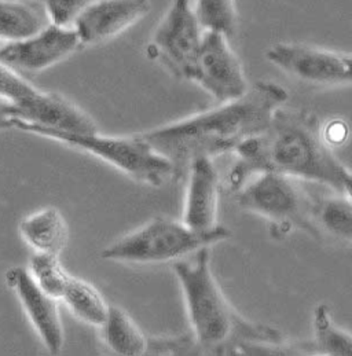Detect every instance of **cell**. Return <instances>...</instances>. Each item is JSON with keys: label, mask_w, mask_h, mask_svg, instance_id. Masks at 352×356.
I'll use <instances>...</instances> for the list:
<instances>
[{"label": "cell", "mask_w": 352, "mask_h": 356, "mask_svg": "<svg viewBox=\"0 0 352 356\" xmlns=\"http://www.w3.org/2000/svg\"><path fill=\"white\" fill-rule=\"evenodd\" d=\"M51 24L72 26L76 18L94 0H42Z\"/></svg>", "instance_id": "24"}, {"label": "cell", "mask_w": 352, "mask_h": 356, "mask_svg": "<svg viewBox=\"0 0 352 356\" xmlns=\"http://www.w3.org/2000/svg\"><path fill=\"white\" fill-rule=\"evenodd\" d=\"M266 58L294 80L312 87H339L351 83V56L300 43H277Z\"/></svg>", "instance_id": "8"}, {"label": "cell", "mask_w": 352, "mask_h": 356, "mask_svg": "<svg viewBox=\"0 0 352 356\" xmlns=\"http://www.w3.org/2000/svg\"><path fill=\"white\" fill-rule=\"evenodd\" d=\"M288 97L282 86L257 81L234 101L141 135L173 164V179H180L194 157L212 159L234 152L243 140L263 132L273 113L284 106Z\"/></svg>", "instance_id": "2"}, {"label": "cell", "mask_w": 352, "mask_h": 356, "mask_svg": "<svg viewBox=\"0 0 352 356\" xmlns=\"http://www.w3.org/2000/svg\"><path fill=\"white\" fill-rule=\"evenodd\" d=\"M29 274L42 291L59 300L70 277L59 261V256L36 252L29 260Z\"/></svg>", "instance_id": "21"}, {"label": "cell", "mask_w": 352, "mask_h": 356, "mask_svg": "<svg viewBox=\"0 0 352 356\" xmlns=\"http://www.w3.org/2000/svg\"><path fill=\"white\" fill-rule=\"evenodd\" d=\"M322 135L325 142L332 147V146H339L342 145L349 135V127L343 120H335L329 121V124L322 128Z\"/></svg>", "instance_id": "25"}, {"label": "cell", "mask_w": 352, "mask_h": 356, "mask_svg": "<svg viewBox=\"0 0 352 356\" xmlns=\"http://www.w3.org/2000/svg\"><path fill=\"white\" fill-rule=\"evenodd\" d=\"M8 102L0 99V131L13 128L11 118L8 116Z\"/></svg>", "instance_id": "26"}, {"label": "cell", "mask_w": 352, "mask_h": 356, "mask_svg": "<svg viewBox=\"0 0 352 356\" xmlns=\"http://www.w3.org/2000/svg\"><path fill=\"white\" fill-rule=\"evenodd\" d=\"M186 172L189 183L182 222L193 230L211 232L219 226V177L212 159L194 157Z\"/></svg>", "instance_id": "14"}, {"label": "cell", "mask_w": 352, "mask_h": 356, "mask_svg": "<svg viewBox=\"0 0 352 356\" xmlns=\"http://www.w3.org/2000/svg\"><path fill=\"white\" fill-rule=\"evenodd\" d=\"M198 22L205 31H216L229 39L238 26L235 0H195L193 7Z\"/></svg>", "instance_id": "22"}, {"label": "cell", "mask_w": 352, "mask_h": 356, "mask_svg": "<svg viewBox=\"0 0 352 356\" xmlns=\"http://www.w3.org/2000/svg\"><path fill=\"white\" fill-rule=\"evenodd\" d=\"M225 226L211 232H198L168 218H154L134 233L120 238L101 253L112 261L134 264H159L191 256L202 248H211L232 237Z\"/></svg>", "instance_id": "5"}, {"label": "cell", "mask_w": 352, "mask_h": 356, "mask_svg": "<svg viewBox=\"0 0 352 356\" xmlns=\"http://www.w3.org/2000/svg\"><path fill=\"white\" fill-rule=\"evenodd\" d=\"M150 0H94L73 22L83 47L112 40L149 14Z\"/></svg>", "instance_id": "11"}, {"label": "cell", "mask_w": 352, "mask_h": 356, "mask_svg": "<svg viewBox=\"0 0 352 356\" xmlns=\"http://www.w3.org/2000/svg\"><path fill=\"white\" fill-rule=\"evenodd\" d=\"M190 81L198 84L221 104L234 101L249 88L229 38L216 31H204Z\"/></svg>", "instance_id": "9"}, {"label": "cell", "mask_w": 352, "mask_h": 356, "mask_svg": "<svg viewBox=\"0 0 352 356\" xmlns=\"http://www.w3.org/2000/svg\"><path fill=\"white\" fill-rule=\"evenodd\" d=\"M61 300L81 322L99 327L106 319L109 304L90 282L70 277Z\"/></svg>", "instance_id": "17"}, {"label": "cell", "mask_w": 352, "mask_h": 356, "mask_svg": "<svg viewBox=\"0 0 352 356\" xmlns=\"http://www.w3.org/2000/svg\"><path fill=\"white\" fill-rule=\"evenodd\" d=\"M6 284L19 298L29 321L51 354H58L65 336L57 298L47 295L33 281L28 268L13 267L6 273Z\"/></svg>", "instance_id": "12"}, {"label": "cell", "mask_w": 352, "mask_h": 356, "mask_svg": "<svg viewBox=\"0 0 352 356\" xmlns=\"http://www.w3.org/2000/svg\"><path fill=\"white\" fill-rule=\"evenodd\" d=\"M81 47L73 26L49 24L26 39L0 46V62L17 72L36 73L69 58Z\"/></svg>", "instance_id": "10"}, {"label": "cell", "mask_w": 352, "mask_h": 356, "mask_svg": "<svg viewBox=\"0 0 352 356\" xmlns=\"http://www.w3.org/2000/svg\"><path fill=\"white\" fill-rule=\"evenodd\" d=\"M209 248L176 260V278L184 297L193 336L202 355H234L239 343L284 344L281 330L246 321L223 295L211 271Z\"/></svg>", "instance_id": "3"}, {"label": "cell", "mask_w": 352, "mask_h": 356, "mask_svg": "<svg viewBox=\"0 0 352 356\" xmlns=\"http://www.w3.org/2000/svg\"><path fill=\"white\" fill-rule=\"evenodd\" d=\"M8 116L39 127L66 132H97V125L83 109L57 92L38 90L35 95L8 105Z\"/></svg>", "instance_id": "13"}, {"label": "cell", "mask_w": 352, "mask_h": 356, "mask_svg": "<svg viewBox=\"0 0 352 356\" xmlns=\"http://www.w3.org/2000/svg\"><path fill=\"white\" fill-rule=\"evenodd\" d=\"M19 233L35 252L59 256L69 238V229L57 208L49 207L21 220Z\"/></svg>", "instance_id": "15"}, {"label": "cell", "mask_w": 352, "mask_h": 356, "mask_svg": "<svg viewBox=\"0 0 352 356\" xmlns=\"http://www.w3.org/2000/svg\"><path fill=\"white\" fill-rule=\"evenodd\" d=\"M99 327L101 339L112 353L122 356L146 355L147 337L124 309L109 305L106 319Z\"/></svg>", "instance_id": "16"}, {"label": "cell", "mask_w": 352, "mask_h": 356, "mask_svg": "<svg viewBox=\"0 0 352 356\" xmlns=\"http://www.w3.org/2000/svg\"><path fill=\"white\" fill-rule=\"evenodd\" d=\"M38 92L17 70L0 62V99L8 104H19Z\"/></svg>", "instance_id": "23"}, {"label": "cell", "mask_w": 352, "mask_h": 356, "mask_svg": "<svg viewBox=\"0 0 352 356\" xmlns=\"http://www.w3.org/2000/svg\"><path fill=\"white\" fill-rule=\"evenodd\" d=\"M235 193L242 209L270 220L275 232L287 234L294 227L315 239L321 238L312 216L314 201L296 184L294 178L260 172L248 179Z\"/></svg>", "instance_id": "6"}, {"label": "cell", "mask_w": 352, "mask_h": 356, "mask_svg": "<svg viewBox=\"0 0 352 356\" xmlns=\"http://www.w3.org/2000/svg\"><path fill=\"white\" fill-rule=\"evenodd\" d=\"M45 26L32 6L18 0H0V40L6 43L22 40Z\"/></svg>", "instance_id": "19"}, {"label": "cell", "mask_w": 352, "mask_h": 356, "mask_svg": "<svg viewBox=\"0 0 352 356\" xmlns=\"http://www.w3.org/2000/svg\"><path fill=\"white\" fill-rule=\"evenodd\" d=\"M204 31L190 0H173L152 35L147 56L159 60L176 79L191 80Z\"/></svg>", "instance_id": "7"}, {"label": "cell", "mask_w": 352, "mask_h": 356, "mask_svg": "<svg viewBox=\"0 0 352 356\" xmlns=\"http://www.w3.org/2000/svg\"><path fill=\"white\" fill-rule=\"evenodd\" d=\"M314 350L317 355L350 356L352 337L335 325L326 305H318L312 318Z\"/></svg>", "instance_id": "20"}, {"label": "cell", "mask_w": 352, "mask_h": 356, "mask_svg": "<svg viewBox=\"0 0 352 356\" xmlns=\"http://www.w3.org/2000/svg\"><path fill=\"white\" fill-rule=\"evenodd\" d=\"M11 124L13 128L56 139L99 157L129 178L153 187H160L174 175L173 164L157 153L141 134L134 136H104L98 135V132L77 134L50 129L18 119H11Z\"/></svg>", "instance_id": "4"}, {"label": "cell", "mask_w": 352, "mask_h": 356, "mask_svg": "<svg viewBox=\"0 0 352 356\" xmlns=\"http://www.w3.org/2000/svg\"><path fill=\"white\" fill-rule=\"evenodd\" d=\"M237 163L227 186L237 191L246 180L260 172H277L351 194V172L325 142L317 116L278 108L267 128L243 140L234 150Z\"/></svg>", "instance_id": "1"}, {"label": "cell", "mask_w": 352, "mask_h": 356, "mask_svg": "<svg viewBox=\"0 0 352 356\" xmlns=\"http://www.w3.org/2000/svg\"><path fill=\"white\" fill-rule=\"evenodd\" d=\"M312 216L317 229L329 233L337 239L351 242V194H340L314 201Z\"/></svg>", "instance_id": "18"}]
</instances>
